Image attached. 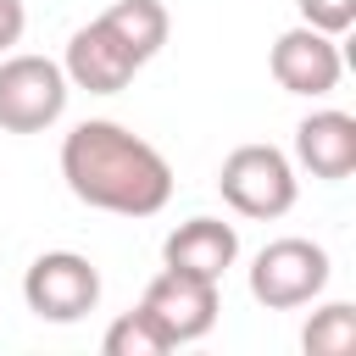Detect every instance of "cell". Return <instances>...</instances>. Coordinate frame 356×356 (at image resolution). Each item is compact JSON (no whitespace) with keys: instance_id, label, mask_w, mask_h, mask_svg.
Instances as JSON below:
<instances>
[{"instance_id":"1","label":"cell","mask_w":356,"mask_h":356,"mask_svg":"<svg viewBox=\"0 0 356 356\" xmlns=\"http://www.w3.org/2000/svg\"><path fill=\"white\" fill-rule=\"evenodd\" d=\"M61 178L83 206L117 217H156L172 200L167 156L111 117H89L61 139Z\"/></svg>"},{"instance_id":"2","label":"cell","mask_w":356,"mask_h":356,"mask_svg":"<svg viewBox=\"0 0 356 356\" xmlns=\"http://www.w3.org/2000/svg\"><path fill=\"white\" fill-rule=\"evenodd\" d=\"M217 189L222 200L239 211V217H284L295 206V167L278 145H239L222 156V172H217Z\"/></svg>"},{"instance_id":"3","label":"cell","mask_w":356,"mask_h":356,"mask_svg":"<svg viewBox=\"0 0 356 356\" xmlns=\"http://www.w3.org/2000/svg\"><path fill=\"white\" fill-rule=\"evenodd\" d=\"M323 284H328V250L312 239H295V234L261 245L250 261V295L267 312H295V306L317 300Z\"/></svg>"},{"instance_id":"4","label":"cell","mask_w":356,"mask_h":356,"mask_svg":"<svg viewBox=\"0 0 356 356\" xmlns=\"http://www.w3.org/2000/svg\"><path fill=\"white\" fill-rule=\"evenodd\" d=\"M67 111V72L50 56H6L0 61V128L44 134Z\"/></svg>"},{"instance_id":"5","label":"cell","mask_w":356,"mask_h":356,"mask_svg":"<svg viewBox=\"0 0 356 356\" xmlns=\"http://www.w3.org/2000/svg\"><path fill=\"white\" fill-rule=\"evenodd\" d=\"M22 300H28V312L44 317V323H78V317H89L95 300H100V273H95V261L78 256V250H44V256H33V267L22 273Z\"/></svg>"},{"instance_id":"6","label":"cell","mask_w":356,"mask_h":356,"mask_svg":"<svg viewBox=\"0 0 356 356\" xmlns=\"http://www.w3.org/2000/svg\"><path fill=\"white\" fill-rule=\"evenodd\" d=\"M139 306L167 328L172 345H189V339H206V334H211L222 300H217V284H211V278H195V273H178V267H161V273L150 278V289H145Z\"/></svg>"},{"instance_id":"7","label":"cell","mask_w":356,"mask_h":356,"mask_svg":"<svg viewBox=\"0 0 356 356\" xmlns=\"http://www.w3.org/2000/svg\"><path fill=\"white\" fill-rule=\"evenodd\" d=\"M61 72H67V83H78V89H89V95H117V89L134 83L139 61H134V50L95 17V22H83V28L67 39Z\"/></svg>"},{"instance_id":"8","label":"cell","mask_w":356,"mask_h":356,"mask_svg":"<svg viewBox=\"0 0 356 356\" xmlns=\"http://www.w3.org/2000/svg\"><path fill=\"white\" fill-rule=\"evenodd\" d=\"M339 72H345V61H339L334 33L306 28V22L289 28V33H278V44H273V78H278V89H289V95H334Z\"/></svg>"},{"instance_id":"9","label":"cell","mask_w":356,"mask_h":356,"mask_svg":"<svg viewBox=\"0 0 356 356\" xmlns=\"http://www.w3.org/2000/svg\"><path fill=\"white\" fill-rule=\"evenodd\" d=\"M234 256H239V234L222 217H189L161 245V267H178V273H195V278H211V284H222Z\"/></svg>"},{"instance_id":"10","label":"cell","mask_w":356,"mask_h":356,"mask_svg":"<svg viewBox=\"0 0 356 356\" xmlns=\"http://www.w3.org/2000/svg\"><path fill=\"white\" fill-rule=\"evenodd\" d=\"M295 161L323 184L350 178L356 172V117L350 111H312L295 128Z\"/></svg>"},{"instance_id":"11","label":"cell","mask_w":356,"mask_h":356,"mask_svg":"<svg viewBox=\"0 0 356 356\" xmlns=\"http://www.w3.org/2000/svg\"><path fill=\"white\" fill-rule=\"evenodd\" d=\"M100 22H106V28H111V33H117L128 50H134V61H139V67H145V61H150V56L167 44V28H172L161 0H117V6H111Z\"/></svg>"},{"instance_id":"12","label":"cell","mask_w":356,"mask_h":356,"mask_svg":"<svg viewBox=\"0 0 356 356\" xmlns=\"http://www.w3.org/2000/svg\"><path fill=\"white\" fill-rule=\"evenodd\" d=\"M306 356H350L356 350V306L350 300H328L312 312L306 334H300Z\"/></svg>"},{"instance_id":"13","label":"cell","mask_w":356,"mask_h":356,"mask_svg":"<svg viewBox=\"0 0 356 356\" xmlns=\"http://www.w3.org/2000/svg\"><path fill=\"white\" fill-rule=\"evenodd\" d=\"M100 350H106V356H161V350H172V339H167V328H161L145 306H134V312H122V317L106 328Z\"/></svg>"},{"instance_id":"14","label":"cell","mask_w":356,"mask_h":356,"mask_svg":"<svg viewBox=\"0 0 356 356\" xmlns=\"http://www.w3.org/2000/svg\"><path fill=\"white\" fill-rule=\"evenodd\" d=\"M295 6H300V22L323 33H345L356 22V0H295Z\"/></svg>"},{"instance_id":"15","label":"cell","mask_w":356,"mask_h":356,"mask_svg":"<svg viewBox=\"0 0 356 356\" xmlns=\"http://www.w3.org/2000/svg\"><path fill=\"white\" fill-rule=\"evenodd\" d=\"M22 22H28L22 0H0V50H11V44L22 39Z\"/></svg>"}]
</instances>
